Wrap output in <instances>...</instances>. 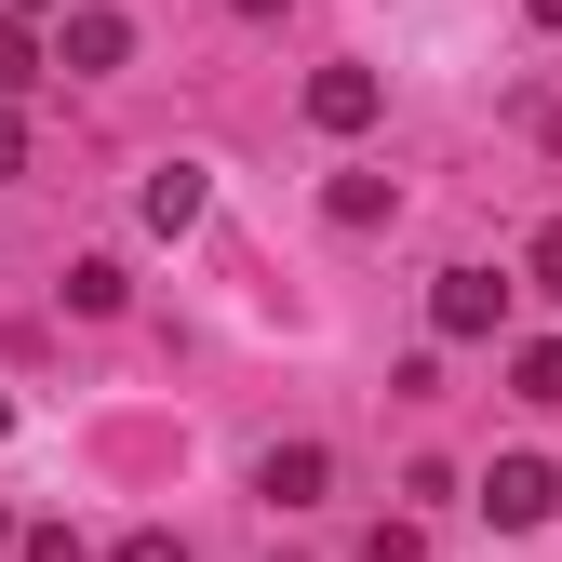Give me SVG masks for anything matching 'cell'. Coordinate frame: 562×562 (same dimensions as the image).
Masks as SVG:
<instances>
[{"mask_svg":"<svg viewBox=\"0 0 562 562\" xmlns=\"http://www.w3.org/2000/svg\"><path fill=\"white\" fill-rule=\"evenodd\" d=\"M562 509V469L549 456H496V469H482V522H496V536H536Z\"/></svg>","mask_w":562,"mask_h":562,"instance_id":"obj_1","label":"cell"},{"mask_svg":"<svg viewBox=\"0 0 562 562\" xmlns=\"http://www.w3.org/2000/svg\"><path fill=\"white\" fill-rule=\"evenodd\" d=\"M121 54H134V14H121V0H67V27H54V67H67V81H108Z\"/></svg>","mask_w":562,"mask_h":562,"instance_id":"obj_2","label":"cell"},{"mask_svg":"<svg viewBox=\"0 0 562 562\" xmlns=\"http://www.w3.org/2000/svg\"><path fill=\"white\" fill-rule=\"evenodd\" d=\"M429 322H442L456 348H482V335L509 322V281H496V268H442V281H429Z\"/></svg>","mask_w":562,"mask_h":562,"instance_id":"obj_3","label":"cell"},{"mask_svg":"<svg viewBox=\"0 0 562 562\" xmlns=\"http://www.w3.org/2000/svg\"><path fill=\"white\" fill-rule=\"evenodd\" d=\"M375 121H389L375 67H322V81H308V134H375Z\"/></svg>","mask_w":562,"mask_h":562,"instance_id":"obj_4","label":"cell"},{"mask_svg":"<svg viewBox=\"0 0 562 562\" xmlns=\"http://www.w3.org/2000/svg\"><path fill=\"white\" fill-rule=\"evenodd\" d=\"M134 215H148V228H161V241H188V228H201V215H215V175H201V161H161V175H148V188H134Z\"/></svg>","mask_w":562,"mask_h":562,"instance_id":"obj_5","label":"cell"},{"mask_svg":"<svg viewBox=\"0 0 562 562\" xmlns=\"http://www.w3.org/2000/svg\"><path fill=\"white\" fill-rule=\"evenodd\" d=\"M322 482H335L322 442H268V456H255V496H268V509H322Z\"/></svg>","mask_w":562,"mask_h":562,"instance_id":"obj_6","label":"cell"},{"mask_svg":"<svg viewBox=\"0 0 562 562\" xmlns=\"http://www.w3.org/2000/svg\"><path fill=\"white\" fill-rule=\"evenodd\" d=\"M322 215H335V228H389V215H402V188H389V175H335V188H322Z\"/></svg>","mask_w":562,"mask_h":562,"instance_id":"obj_7","label":"cell"},{"mask_svg":"<svg viewBox=\"0 0 562 562\" xmlns=\"http://www.w3.org/2000/svg\"><path fill=\"white\" fill-rule=\"evenodd\" d=\"M134 295V281H121V255H81V268H67V308H81V322H108Z\"/></svg>","mask_w":562,"mask_h":562,"instance_id":"obj_8","label":"cell"},{"mask_svg":"<svg viewBox=\"0 0 562 562\" xmlns=\"http://www.w3.org/2000/svg\"><path fill=\"white\" fill-rule=\"evenodd\" d=\"M27 81H41V41H27V14H0V108H14Z\"/></svg>","mask_w":562,"mask_h":562,"instance_id":"obj_9","label":"cell"},{"mask_svg":"<svg viewBox=\"0 0 562 562\" xmlns=\"http://www.w3.org/2000/svg\"><path fill=\"white\" fill-rule=\"evenodd\" d=\"M509 375H522V402H562V335H536V348H522Z\"/></svg>","mask_w":562,"mask_h":562,"instance_id":"obj_10","label":"cell"},{"mask_svg":"<svg viewBox=\"0 0 562 562\" xmlns=\"http://www.w3.org/2000/svg\"><path fill=\"white\" fill-rule=\"evenodd\" d=\"M362 562H429V536H415V522H375V536H362Z\"/></svg>","mask_w":562,"mask_h":562,"instance_id":"obj_11","label":"cell"},{"mask_svg":"<svg viewBox=\"0 0 562 562\" xmlns=\"http://www.w3.org/2000/svg\"><path fill=\"white\" fill-rule=\"evenodd\" d=\"M14 549H27V562H94V549H81V536H67V522H27V536H14Z\"/></svg>","mask_w":562,"mask_h":562,"instance_id":"obj_12","label":"cell"},{"mask_svg":"<svg viewBox=\"0 0 562 562\" xmlns=\"http://www.w3.org/2000/svg\"><path fill=\"white\" fill-rule=\"evenodd\" d=\"M522 281H536V295H562V215L536 228V255H522Z\"/></svg>","mask_w":562,"mask_h":562,"instance_id":"obj_13","label":"cell"},{"mask_svg":"<svg viewBox=\"0 0 562 562\" xmlns=\"http://www.w3.org/2000/svg\"><path fill=\"white\" fill-rule=\"evenodd\" d=\"M121 562H188V536H161V522H134V536H121Z\"/></svg>","mask_w":562,"mask_h":562,"instance_id":"obj_14","label":"cell"},{"mask_svg":"<svg viewBox=\"0 0 562 562\" xmlns=\"http://www.w3.org/2000/svg\"><path fill=\"white\" fill-rule=\"evenodd\" d=\"M0 175H27V121L14 108H0Z\"/></svg>","mask_w":562,"mask_h":562,"instance_id":"obj_15","label":"cell"},{"mask_svg":"<svg viewBox=\"0 0 562 562\" xmlns=\"http://www.w3.org/2000/svg\"><path fill=\"white\" fill-rule=\"evenodd\" d=\"M522 14H536V27H549V41H562V0H522Z\"/></svg>","mask_w":562,"mask_h":562,"instance_id":"obj_16","label":"cell"},{"mask_svg":"<svg viewBox=\"0 0 562 562\" xmlns=\"http://www.w3.org/2000/svg\"><path fill=\"white\" fill-rule=\"evenodd\" d=\"M228 14H255V27H268V14H281V0H228Z\"/></svg>","mask_w":562,"mask_h":562,"instance_id":"obj_17","label":"cell"},{"mask_svg":"<svg viewBox=\"0 0 562 562\" xmlns=\"http://www.w3.org/2000/svg\"><path fill=\"white\" fill-rule=\"evenodd\" d=\"M14 14H41V0H14Z\"/></svg>","mask_w":562,"mask_h":562,"instance_id":"obj_18","label":"cell"},{"mask_svg":"<svg viewBox=\"0 0 562 562\" xmlns=\"http://www.w3.org/2000/svg\"><path fill=\"white\" fill-rule=\"evenodd\" d=\"M0 536H14V522H0Z\"/></svg>","mask_w":562,"mask_h":562,"instance_id":"obj_19","label":"cell"}]
</instances>
